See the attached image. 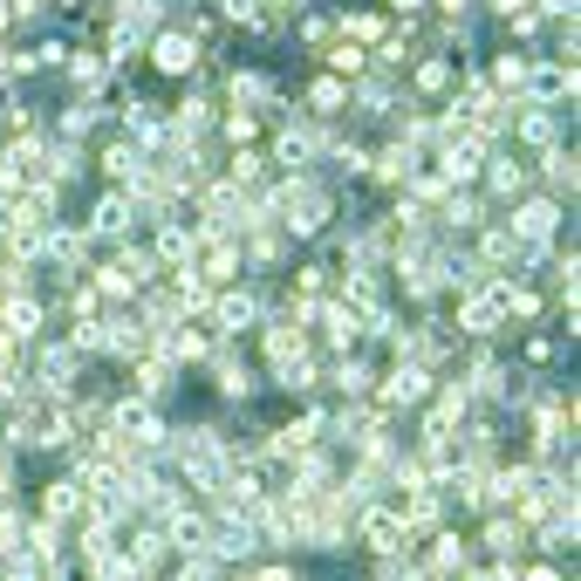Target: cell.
Segmentation results:
<instances>
[{
	"label": "cell",
	"instance_id": "cell-1",
	"mask_svg": "<svg viewBox=\"0 0 581 581\" xmlns=\"http://www.w3.org/2000/svg\"><path fill=\"white\" fill-rule=\"evenodd\" d=\"M274 213H281V219H274L281 233H301V240H308V233H322V226H328V192H322L315 179H294Z\"/></svg>",
	"mask_w": 581,
	"mask_h": 581
},
{
	"label": "cell",
	"instance_id": "cell-2",
	"mask_svg": "<svg viewBox=\"0 0 581 581\" xmlns=\"http://www.w3.org/2000/svg\"><path fill=\"white\" fill-rule=\"evenodd\" d=\"M520 89L534 96V104H574V62H541V69H526Z\"/></svg>",
	"mask_w": 581,
	"mask_h": 581
},
{
	"label": "cell",
	"instance_id": "cell-3",
	"mask_svg": "<svg viewBox=\"0 0 581 581\" xmlns=\"http://www.w3.org/2000/svg\"><path fill=\"white\" fill-rule=\"evenodd\" d=\"M459 322H465V336H499V322H507V301H499V288H465Z\"/></svg>",
	"mask_w": 581,
	"mask_h": 581
},
{
	"label": "cell",
	"instance_id": "cell-4",
	"mask_svg": "<svg viewBox=\"0 0 581 581\" xmlns=\"http://www.w3.org/2000/svg\"><path fill=\"white\" fill-rule=\"evenodd\" d=\"M206 315H213L219 336H240V328H254V322H261V301L246 294V288H240V294H213V301H206Z\"/></svg>",
	"mask_w": 581,
	"mask_h": 581
},
{
	"label": "cell",
	"instance_id": "cell-5",
	"mask_svg": "<svg viewBox=\"0 0 581 581\" xmlns=\"http://www.w3.org/2000/svg\"><path fill=\"white\" fill-rule=\"evenodd\" d=\"M356 534H363V547L370 554H397L403 541H411V526H403V513H356Z\"/></svg>",
	"mask_w": 581,
	"mask_h": 581
},
{
	"label": "cell",
	"instance_id": "cell-6",
	"mask_svg": "<svg viewBox=\"0 0 581 581\" xmlns=\"http://www.w3.org/2000/svg\"><path fill=\"white\" fill-rule=\"evenodd\" d=\"M554 226H561V206H554V198H526V206L513 213V240L541 246V240H554Z\"/></svg>",
	"mask_w": 581,
	"mask_h": 581
},
{
	"label": "cell",
	"instance_id": "cell-7",
	"mask_svg": "<svg viewBox=\"0 0 581 581\" xmlns=\"http://www.w3.org/2000/svg\"><path fill=\"white\" fill-rule=\"evenodd\" d=\"M254 547H261V526H254V520H219L206 554H213V561H246Z\"/></svg>",
	"mask_w": 581,
	"mask_h": 581
},
{
	"label": "cell",
	"instance_id": "cell-8",
	"mask_svg": "<svg viewBox=\"0 0 581 581\" xmlns=\"http://www.w3.org/2000/svg\"><path fill=\"white\" fill-rule=\"evenodd\" d=\"M69 376H83V349H75V342H62V349H48V356H41V390L48 397H75Z\"/></svg>",
	"mask_w": 581,
	"mask_h": 581
},
{
	"label": "cell",
	"instance_id": "cell-9",
	"mask_svg": "<svg viewBox=\"0 0 581 581\" xmlns=\"http://www.w3.org/2000/svg\"><path fill=\"white\" fill-rule=\"evenodd\" d=\"M424 397H432V376H424V363L403 356V363L384 376V403H424Z\"/></svg>",
	"mask_w": 581,
	"mask_h": 581
},
{
	"label": "cell",
	"instance_id": "cell-10",
	"mask_svg": "<svg viewBox=\"0 0 581 581\" xmlns=\"http://www.w3.org/2000/svg\"><path fill=\"white\" fill-rule=\"evenodd\" d=\"M0 328H8L14 342H28L35 328H41V301L35 294H8V301H0Z\"/></svg>",
	"mask_w": 581,
	"mask_h": 581
},
{
	"label": "cell",
	"instance_id": "cell-11",
	"mask_svg": "<svg viewBox=\"0 0 581 581\" xmlns=\"http://www.w3.org/2000/svg\"><path fill=\"white\" fill-rule=\"evenodd\" d=\"M158 349H165V363H198V356H206V336L185 328V322H165L158 328Z\"/></svg>",
	"mask_w": 581,
	"mask_h": 581
},
{
	"label": "cell",
	"instance_id": "cell-12",
	"mask_svg": "<svg viewBox=\"0 0 581 581\" xmlns=\"http://www.w3.org/2000/svg\"><path fill=\"white\" fill-rule=\"evenodd\" d=\"M83 507H89V486H83V479H56V486H48V520H56V526L83 520Z\"/></svg>",
	"mask_w": 581,
	"mask_h": 581
},
{
	"label": "cell",
	"instance_id": "cell-13",
	"mask_svg": "<svg viewBox=\"0 0 581 581\" xmlns=\"http://www.w3.org/2000/svg\"><path fill=\"white\" fill-rule=\"evenodd\" d=\"M150 62H158L165 75H192V69H198V41H192V35H158Z\"/></svg>",
	"mask_w": 581,
	"mask_h": 581
},
{
	"label": "cell",
	"instance_id": "cell-14",
	"mask_svg": "<svg viewBox=\"0 0 581 581\" xmlns=\"http://www.w3.org/2000/svg\"><path fill=\"white\" fill-rule=\"evenodd\" d=\"M165 541L179 547V554H206V547H213V526L198 520V513H171V520H165Z\"/></svg>",
	"mask_w": 581,
	"mask_h": 581
},
{
	"label": "cell",
	"instance_id": "cell-15",
	"mask_svg": "<svg viewBox=\"0 0 581 581\" xmlns=\"http://www.w3.org/2000/svg\"><path fill=\"white\" fill-rule=\"evenodd\" d=\"M131 219H137V206H131V192L117 185L104 206H96V233H104V240H123V233H131Z\"/></svg>",
	"mask_w": 581,
	"mask_h": 581
},
{
	"label": "cell",
	"instance_id": "cell-16",
	"mask_svg": "<svg viewBox=\"0 0 581 581\" xmlns=\"http://www.w3.org/2000/svg\"><path fill=\"white\" fill-rule=\"evenodd\" d=\"M486 185H493L499 198L526 192V165H520V158H507V150H486Z\"/></svg>",
	"mask_w": 581,
	"mask_h": 581
},
{
	"label": "cell",
	"instance_id": "cell-17",
	"mask_svg": "<svg viewBox=\"0 0 581 581\" xmlns=\"http://www.w3.org/2000/svg\"><path fill=\"white\" fill-rule=\"evenodd\" d=\"M308 158H315V131H281V144H274V165L308 171Z\"/></svg>",
	"mask_w": 581,
	"mask_h": 581
},
{
	"label": "cell",
	"instance_id": "cell-18",
	"mask_svg": "<svg viewBox=\"0 0 581 581\" xmlns=\"http://www.w3.org/2000/svg\"><path fill=\"white\" fill-rule=\"evenodd\" d=\"M541 165H547V192H574V179H581V171H574V150L547 144V150H541Z\"/></svg>",
	"mask_w": 581,
	"mask_h": 581
},
{
	"label": "cell",
	"instance_id": "cell-19",
	"mask_svg": "<svg viewBox=\"0 0 581 581\" xmlns=\"http://www.w3.org/2000/svg\"><path fill=\"white\" fill-rule=\"evenodd\" d=\"M41 171H48V185H62V179H83V150H69V144H48V150H41Z\"/></svg>",
	"mask_w": 581,
	"mask_h": 581
},
{
	"label": "cell",
	"instance_id": "cell-20",
	"mask_svg": "<svg viewBox=\"0 0 581 581\" xmlns=\"http://www.w3.org/2000/svg\"><path fill=\"white\" fill-rule=\"evenodd\" d=\"M411 171H417V150H411V144H390L384 158H376V179H384V185H403Z\"/></svg>",
	"mask_w": 581,
	"mask_h": 581
},
{
	"label": "cell",
	"instance_id": "cell-21",
	"mask_svg": "<svg viewBox=\"0 0 581 581\" xmlns=\"http://www.w3.org/2000/svg\"><path fill=\"white\" fill-rule=\"evenodd\" d=\"M219 390H226V397L240 403V397H254L261 384H254V370H246V363H233V356H219Z\"/></svg>",
	"mask_w": 581,
	"mask_h": 581
},
{
	"label": "cell",
	"instance_id": "cell-22",
	"mask_svg": "<svg viewBox=\"0 0 581 581\" xmlns=\"http://www.w3.org/2000/svg\"><path fill=\"white\" fill-rule=\"evenodd\" d=\"M104 171H110V179H117V185H131V179H137V171H144V150H137V144H117V150H110V158H104Z\"/></svg>",
	"mask_w": 581,
	"mask_h": 581
},
{
	"label": "cell",
	"instance_id": "cell-23",
	"mask_svg": "<svg viewBox=\"0 0 581 581\" xmlns=\"http://www.w3.org/2000/svg\"><path fill=\"white\" fill-rule=\"evenodd\" d=\"M479 219H486V213H479V198H465V192H451V198H445V226H459V233H472Z\"/></svg>",
	"mask_w": 581,
	"mask_h": 581
},
{
	"label": "cell",
	"instance_id": "cell-24",
	"mask_svg": "<svg viewBox=\"0 0 581 581\" xmlns=\"http://www.w3.org/2000/svg\"><path fill=\"white\" fill-rule=\"evenodd\" d=\"M417 89H424V96L451 89V62H445V56H424V62H417Z\"/></svg>",
	"mask_w": 581,
	"mask_h": 581
},
{
	"label": "cell",
	"instance_id": "cell-25",
	"mask_svg": "<svg viewBox=\"0 0 581 581\" xmlns=\"http://www.w3.org/2000/svg\"><path fill=\"white\" fill-rule=\"evenodd\" d=\"M432 574H465V541H459V534H445V541H438Z\"/></svg>",
	"mask_w": 581,
	"mask_h": 581
},
{
	"label": "cell",
	"instance_id": "cell-26",
	"mask_svg": "<svg viewBox=\"0 0 581 581\" xmlns=\"http://www.w3.org/2000/svg\"><path fill=\"white\" fill-rule=\"evenodd\" d=\"M308 104H315L322 117H328V110H342V104H349V89H342V75H322V83L308 89Z\"/></svg>",
	"mask_w": 581,
	"mask_h": 581
},
{
	"label": "cell",
	"instance_id": "cell-27",
	"mask_svg": "<svg viewBox=\"0 0 581 581\" xmlns=\"http://www.w3.org/2000/svg\"><path fill=\"white\" fill-rule=\"evenodd\" d=\"M165 390H171V363L158 356V363H144V370H137V397H165Z\"/></svg>",
	"mask_w": 581,
	"mask_h": 581
},
{
	"label": "cell",
	"instance_id": "cell-28",
	"mask_svg": "<svg viewBox=\"0 0 581 581\" xmlns=\"http://www.w3.org/2000/svg\"><path fill=\"white\" fill-rule=\"evenodd\" d=\"M363 62H370V56H363L356 41H336V48H328V69H336V75H363Z\"/></svg>",
	"mask_w": 581,
	"mask_h": 581
},
{
	"label": "cell",
	"instance_id": "cell-29",
	"mask_svg": "<svg viewBox=\"0 0 581 581\" xmlns=\"http://www.w3.org/2000/svg\"><path fill=\"white\" fill-rule=\"evenodd\" d=\"M486 547L513 561V554H520V526H513V520H493V526H486Z\"/></svg>",
	"mask_w": 581,
	"mask_h": 581
},
{
	"label": "cell",
	"instance_id": "cell-30",
	"mask_svg": "<svg viewBox=\"0 0 581 581\" xmlns=\"http://www.w3.org/2000/svg\"><path fill=\"white\" fill-rule=\"evenodd\" d=\"M137 56H144V35L137 28H117L110 35V62H137Z\"/></svg>",
	"mask_w": 581,
	"mask_h": 581
},
{
	"label": "cell",
	"instance_id": "cell-31",
	"mask_svg": "<svg viewBox=\"0 0 581 581\" xmlns=\"http://www.w3.org/2000/svg\"><path fill=\"white\" fill-rule=\"evenodd\" d=\"M179 581H219V561H213V554H185V561H179Z\"/></svg>",
	"mask_w": 581,
	"mask_h": 581
},
{
	"label": "cell",
	"instance_id": "cell-32",
	"mask_svg": "<svg viewBox=\"0 0 581 581\" xmlns=\"http://www.w3.org/2000/svg\"><path fill=\"white\" fill-rule=\"evenodd\" d=\"M62 69H69V75H75L83 89H96V83H104V62H96V56H69Z\"/></svg>",
	"mask_w": 581,
	"mask_h": 581
},
{
	"label": "cell",
	"instance_id": "cell-33",
	"mask_svg": "<svg viewBox=\"0 0 581 581\" xmlns=\"http://www.w3.org/2000/svg\"><path fill=\"white\" fill-rule=\"evenodd\" d=\"M342 28H349V41H384V21L376 14H356V21H342Z\"/></svg>",
	"mask_w": 581,
	"mask_h": 581
},
{
	"label": "cell",
	"instance_id": "cell-34",
	"mask_svg": "<svg viewBox=\"0 0 581 581\" xmlns=\"http://www.w3.org/2000/svg\"><path fill=\"white\" fill-rule=\"evenodd\" d=\"M233 96L240 104H261V96H274V89H267V75H233Z\"/></svg>",
	"mask_w": 581,
	"mask_h": 581
},
{
	"label": "cell",
	"instance_id": "cell-35",
	"mask_svg": "<svg viewBox=\"0 0 581 581\" xmlns=\"http://www.w3.org/2000/svg\"><path fill=\"white\" fill-rule=\"evenodd\" d=\"M336 384H342L349 397H363V390H370V370H363V363H342V370H336Z\"/></svg>",
	"mask_w": 581,
	"mask_h": 581
},
{
	"label": "cell",
	"instance_id": "cell-36",
	"mask_svg": "<svg viewBox=\"0 0 581 581\" xmlns=\"http://www.w3.org/2000/svg\"><path fill=\"white\" fill-rule=\"evenodd\" d=\"M520 75H526V56H499V69H493V83H507V89H520Z\"/></svg>",
	"mask_w": 581,
	"mask_h": 581
},
{
	"label": "cell",
	"instance_id": "cell-37",
	"mask_svg": "<svg viewBox=\"0 0 581 581\" xmlns=\"http://www.w3.org/2000/svg\"><path fill=\"white\" fill-rule=\"evenodd\" d=\"M261 179V158L254 150H233V185H254Z\"/></svg>",
	"mask_w": 581,
	"mask_h": 581
},
{
	"label": "cell",
	"instance_id": "cell-38",
	"mask_svg": "<svg viewBox=\"0 0 581 581\" xmlns=\"http://www.w3.org/2000/svg\"><path fill=\"white\" fill-rule=\"evenodd\" d=\"M75 349H110V336H104V322H75Z\"/></svg>",
	"mask_w": 581,
	"mask_h": 581
},
{
	"label": "cell",
	"instance_id": "cell-39",
	"mask_svg": "<svg viewBox=\"0 0 581 581\" xmlns=\"http://www.w3.org/2000/svg\"><path fill=\"white\" fill-rule=\"evenodd\" d=\"M89 123H96V110H89V104H75V110H62V131H69V137H83Z\"/></svg>",
	"mask_w": 581,
	"mask_h": 581
},
{
	"label": "cell",
	"instance_id": "cell-40",
	"mask_svg": "<svg viewBox=\"0 0 581 581\" xmlns=\"http://www.w3.org/2000/svg\"><path fill=\"white\" fill-rule=\"evenodd\" d=\"M226 137H233V144H246V137H254V117H246V110H233V117H226Z\"/></svg>",
	"mask_w": 581,
	"mask_h": 581
},
{
	"label": "cell",
	"instance_id": "cell-41",
	"mask_svg": "<svg viewBox=\"0 0 581 581\" xmlns=\"http://www.w3.org/2000/svg\"><path fill=\"white\" fill-rule=\"evenodd\" d=\"M226 21H261V0H226Z\"/></svg>",
	"mask_w": 581,
	"mask_h": 581
},
{
	"label": "cell",
	"instance_id": "cell-42",
	"mask_svg": "<svg viewBox=\"0 0 581 581\" xmlns=\"http://www.w3.org/2000/svg\"><path fill=\"white\" fill-rule=\"evenodd\" d=\"M14 226H21V219H14V198H8V192H0V240H8V233H14Z\"/></svg>",
	"mask_w": 581,
	"mask_h": 581
},
{
	"label": "cell",
	"instance_id": "cell-43",
	"mask_svg": "<svg viewBox=\"0 0 581 581\" xmlns=\"http://www.w3.org/2000/svg\"><path fill=\"white\" fill-rule=\"evenodd\" d=\"M390 8H397V14H417V8H432V0H390Z\"/></svg>",
	"mask_w": 581,
	"mask_h": 581
},
{
	"label": "cell",
	"instance_id": "cell-44",
	"mask_svg": "<svg viewBox=\"0 0 581 581\" xmlns=\"http://www.w3.org/2000/svg\"><path fill=\"white\" fill-rule=\"evenodd\" d=\"M526 581H561V574H547V568H541V574H526Z\"/></svg>",
	"mask_w": 581,
	"mask_h": 581
}]
</instances>
